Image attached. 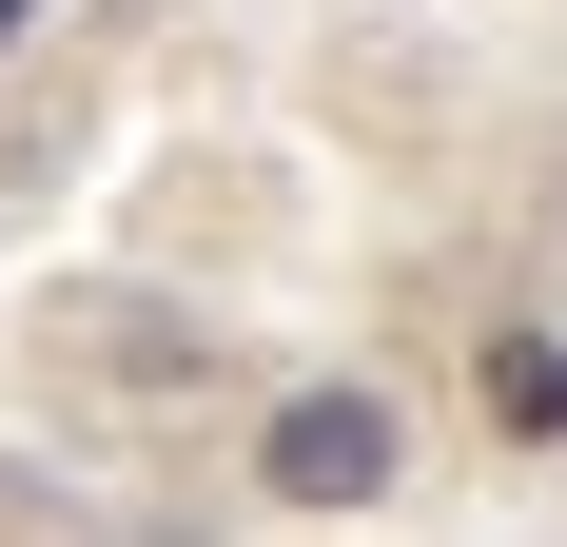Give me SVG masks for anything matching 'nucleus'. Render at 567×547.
I'll return each instance as SVG.
<instances>
[{
    "label": "nucleus",
    "instance_id": "7ed1b4c3",
    "mask_svg": "<svg viewBox=\"0 0 567 547\" xmlns=\"http://www.w3.org/2000/svg\"><path fill=\"white\" fill-rule=\"evenodd\" d=\"M20 20H40V0H0V40H20Z\"/></svg>",
    "mask_w": 567,
    "mask_h": 547
},
{
    "label": "nucleus",
    "instance_id": "f03ea898",
    "mask_svg": "<svg viewBox=\"0 0 567 547\" xmlns=\"http://www.w3.org/2000/svg\"><path fill=\"white\" fill-rule=\"evenodd\" d=\"M470 411L509 450H567V332H489V352H470Z\"/></svg>",
    "mask_w": 567,
    "mask_h": 547
},
{
    "label": "nucleus",
    "instance_id": "f257e3e1",
    "mask_svg": "<svg viewBox=\"0 0 567 547\" xmlns=\"http://www.w3.org/2000/svg\"><path fill=\"white\" fill-rule=\"evenodd\" d=\"M411 469V411L372 372H313V391H275V431H255V489L275 508H372Z\"/></svg>",
    "mask_w": 567,
    "mask_h": 547
}]
</instances>
